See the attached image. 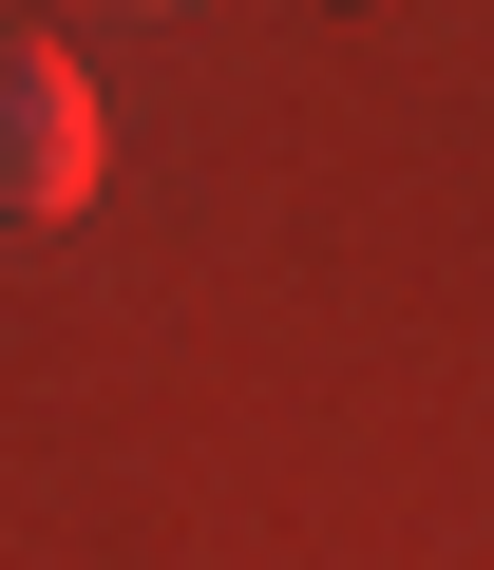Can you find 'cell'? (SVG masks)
Masks as SVG:
<instances>
[{
  "label": "cell",
  "mask_w": 494,
  "mask_h": 570,
  "mask_svg": "<svg viewBox=\"0 0 494 570\" xmlns=\"http://www.w3.org/2000/svg\"><path fill=\"white\" fill-rule=\"evenodd\" d=\"M0 209H20V228L96 209V77L58 39H0Z\"/></svg>",
  "instance_id": "obj_1"
}]
</instances>
